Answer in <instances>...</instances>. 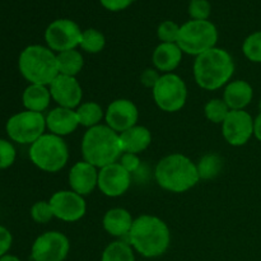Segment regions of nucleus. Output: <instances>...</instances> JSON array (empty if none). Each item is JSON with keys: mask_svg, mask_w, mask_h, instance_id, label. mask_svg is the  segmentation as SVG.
Here are the masks:
<instances>
[{"mask_svg": "<svg viewBox=\"0 0 261 261\" xmlns=\"http://www.w3.org/2000/svg\"><path fill=\"white\" fill-rule=\"evenodd\" d=\"M184 53L177 43H162L157 45L152 54L153 68L161 74L173 73L182 61Z\"/></svg>", "mask_w": 261, "mask_h": 261, "instance_id": "nucleus-20", "label": "nucleus"}, {"mask_svg": "<svg viewBox=\"0 0 261 261\" xmlns=\"http://www.w3.org/2000/svg\"><path fill=\"white\" fill-rule=\"evenodd\" d=\"M82 158L98 170L119 162L122 154L120 134L101 124L87 129L81 143Z\"/></svg>", "mask_w": 261, "mask_h": 261, "instance_id": "nucleus-4", "label": "nucleus"}, {"mask_svg": "<svg viewBox=\"0 0 261 261\" xmlns=\"http://www.w3.org/2000/svg\"><path fill=\"white\" fill-rule=\"evenodd\" d=\"M154 180L162 190L173 194L188 193L200 181L196 163L182 153H171L158 161Z\"/></svg>", "mask_w": 261, "mask_h": 261, "instance_id": "nucleus-3", "label": "nucleus"}, {"mask_svg": "<svg viewBox=\"0 0 261 261\" xmlns=\"http://www.w3.org/2000/svg\"><path fill=\"white\" fill-rule=\"evenodd\" d=\"M101 261H137L135 251L130 244L124 240H115L105 247Z\"/></svg>", "mask_w": 261, "mask_h": 261, "instance_id": "nucleus-27", "label": "nucleus"}, {"mask_svg": "<svg viewBox=\"0 0 261 261\" xmlns=\"http://www.w3.org/2000/svg\"><path fill=\"white\" fill-rule=\"evenodd\" d=\"M152 140V132L147 126H143L139 124L120 134L122 153L142 154L144 150H147L150 147Z\"/></svg>", "mask_w": 261, "mask_h": 261, "instance_id": "nucleus-22", "label": "nucleus"}, {"mask_svg": "<svg viewBox=\"0 0 261 261\" xmlns=\"http://www.w3.org/2000/svg\"><path fill=\"white\" fill-rule=\"evenodd\" d=\"M17 160V149L14 144L7 139L0 138V170L12 167Z\"/></svg>", "mask_w": 261, "mask_h": 261, "instance_id": "nucleus-34", "label": "nucleus"}, {"mask_svg": "<svg viewBox=\"0 0 261 261\" xmlns=\"http://www.w3.org/2000/svg\"><path fill=\"white\" fill-rule=\"evenodd\" d=\"M236 64L231 54L222 47H214L196 56L193 64L195 83L204 91L224 88L233 78Z\"/></svg>", "mask_w": 261, "mask_h": 261, "instance_id": "nucleus-2", "label": "nucleus"}, {"mask_svg": "<svg viewBox=\"0 0 261 261\" xmlns=\"http://www.w3.org/2000/svg\"><path fill=\"white\" fill-rule=\"evenodd\" d=\"M229 107L223 98H212L204 105V116L209 122L216 125H222L229 114Z\"/></svg>", "mask_w": 261, "mask_h": 261, "instance_id": "nucleus-29", "label": "nucleus"}, {"mask_svg": "<svg viewBox=\"0 0 261 261\" xmlns=\"http://www.w3.org/2000/svg\"><path fill=\"white\" fill-rule=\"evenodd\" d=\"M139 110L129 98H116L105 110V124L116 133L126 132L138 125Z\"/></svg>", "mask_w": 261, "mask_h": 261, "instance_id": "nucleus-14", "label": "nucleus"}, {"mask_svg": "<svg viewBox=\"0 0 261 261\" xmlns=\"http://www.w3.org/2000/svg\"><path fill=\"white\" fill-rule=\"evenodd\" d=\"M79 126L86 129L98 126L105 121V109L96 101H84L75 109Z\"/></svg>", "mask_w": 261, "mask_h": 261, "instance_id": "nucleus-24", "label": "nucleus"}, {"mask_svg": "<svg viewBox=\"0 0 261 261\" xmlns=\"http://www.w3.org/2000/svg\"><path fill=\"white\" fill-rule=\"evenodd\" d=\"M132 186V173L127 172L119 162L106 166L98 171L97 189L107 198H120Z\"/></svg>", "mask_w": 261, "mask_h": 261, "instance_id": "nucleus-15", "label": "nucleus"}, {"mask_svg": "<svg viewBox=\"0 0 261 261\" xmlns=\"http://www.w3.org/2000/svg\"><path fill=\"white\" fill-rule=\"evenodd\" d=\"M58 66L59 74L69 76H76L84 66L83 54L78 48L63 51L58 54Z\"/></svg>", "mask_w": 261, "mask_h": 261, "instance_id": "nucleus-25", "label": "nucleus"}, {"mask_svg": "<svg viewBox=\"0 0 261 261\" xmlns=\"http://www.w3.org/2000/svg\"><path fill=\"white\" fill-rule=\"evenodd\" d=\"M135 2L137 0H99L102 7L109 12H121V10L127 9Z\"/></svg>", "mask_w": 261, "mask_h": 261, "instance_id": "nucleus-37", "label": "nucleus"}, {"mask_svg": "<svg viewBox=\"0 0 261 261\" xmlns=\"http://www.w3.org/2000/svg\"><path fill=\"white\" fill-rule=\"evenodd\" d=\"M105 46H106V37L101 31L96 30V28H87L82 32L79 48L83 53L96 55V54L103 51Z\"/></svg>", "mask_w": 261, "mask_h": 261, "instance_id": "nucleus-28", "label": "nucleus"}, {"mask_svg": "<svg viewBox=\"0 0 261 261\" xmlns=\"http://www.w3.org/2000/svg\"><path fill=\"white\" fill-rule=\"evenodd\" d=\"M0 261H20V259L19 257L14 256V255L7 254V255H4L3 257H0Z\"/></svg>", "mask_w": 261, "mask_h": 261, "instance_id": "nucleus-40", "label": "nucleus"}, {"mask_svg": "<svg viewBox=\"0 0 261 261\" xmlns=\"http://www.w3.org/2000/svg\"><path fill=\"white\" fill-rule=\"evenodd\" d=\"M13 244V236L8 228L0 226V257L8 254Z\"/></svg>", "mask_w": 261, "mask_h": 261, "instance_id": "nucleus-38", "label": "nucleus"}, {"mask_svg": "<svg viewBox=\"0 0 261 261\" xmlns=\"http://www.w3.org/2000/svg\"><path fill=\"white\" fill-rule=\"evenodd\" d=\"M222 98L229 110H245L254 98V88L249 82L234 79L223 88Z\"/></svg>", "mask_w": 261, "mask_h": 261, "instance_id": "nucleus-21", "label": "nucleus"}, {"mask_svg": "<svg viewBox=\"0 0 261 261\" xmlns=\"http://www.w3.org/2000/svg\"><path fill=\"white\" fill-rule=\"evenodd\" d=\"M45 114L20 111L8 119L5 132L12 142L22 145H31L46 134Z\"/></svg>", "mask_w": 261, "mask_h": 261, "instance_id": "nucleus-9", "label": "nucleus"}, {"mask_svg": "<svg viewBox=\"0 0 261 261\" xmlns=\"http://www.w3.org/2000/svg\"><path fill=\"white\" fill-rule=\"evenodd\" d=\"M223 158L217 153H206L196 162L200 180H213L221 175L223 170Z\"/></svg>", "mask_w": 261, "mask_h": 261, "instance_id": "nucleus-26", "label": "nucleus"}, {"mask_svg": "<svg viewBox=\"0 0 261 261\" xmlns=\"http://www.w3.org/2000/svg\"><path fill=\"white\" fill-rule=\"evenodd\" d=\"M221 126L222 137L231 147H244L254 137V119L245 110H231Z\"/></svg>", "mask_w": 261, "mask_h": 261, "instance_id": "nucleus-13", "label": "nucleus"}, {"mask_svg": "<svg viewBox=\"0 0 261 261\" xmlns=\"http://www.w3.org/2000/svg\"><path fill=\"white\" fill-rule=\"evenodd\" d=\"M180 27L173 20H163L157 27V37L162 43H177Z\"/></svg>", "mask_w": 261, "mask_h": 261, "instance_id": "nucleus-32", "label": "nucleus"}, {"mask_svg": "<svg viewBox=\"0 0 261 261\" xmlns=\"http://www.w3.org/2000/svg\"><path fill=\"white\" fill-rule=\"evenodd\" d=\"M188 13L190 19L208 20L212 14V4L209 0H190Z\"/></svg>", "mask_w": 261, "mask_h": 261, "instance_id": "nucleus-33", "label": "nucleus"}, {"mask_svg": "<svg viewBox=\"0 0 261 261\" xmlns=\"http://www.w3.org/2000/svg\"><path fill=\"white\" fill-rule=\"evenodd\" d=\"M70 252V241L60 231H47L35 240L31 247L32 261H65Z\"/></svg>", "mask_w": 261, "mask_h": 261, "instance_id": "nucleus-11", "label": "nucleus"}, {"mask_svg": "<svg viewBox=\"0 0 261 261\" xmlns=\"http://www.w3.org/2000/svg\"><path fill=\"white\" fill-rule=\"evenodd\" d=\"M51 93L48 86L28 84L22 93V103L27 111L45 114L50 107Z\"/></svg>", "mask_w": 261, "mask_h": 261, "instance_id": "nucleus-23", "label": "nucleus"}, {"mask_svg": "<svg viewBox=\"0 0 261 261\" xmlns=\"http://www.w3.org/2000/svg\"><path fill=\"white\" fill-rule=\"evenodd\" d=\"M98 168L86 161H78L70 167L68 182L70 190L82 196H88L98 185Z\"/></svg>", "mask_w": 261, "mask_h": 261, "instance_id": "nucleus-17", "label": "nucleus"}, {"mask_svg": "<svg viewBox=\"0 0 261 261\" xmlns=\"http://www.w3.org/2000/svg\"><path fill=\"white\" fill-rule=\"evenodd\" d=\"M54 217L65 223H75L87 213L86 198L73 190H59L48 199Z\"/></svg>", "mask_w": 261, "mask_h": 261, "instance_id": "nucleus-12", "label": "nucleus"}, {"mask_svg": "<svg viewBox=\"0 0 261 261\" xmlns=\"http://www.w3.org/2000/svg\"><path fill=\"white\" fill-rule=\"evenodd\" d=\"M56 106L75 110L83 102V88L76 76L59 74L48 86Z\"/></svg>", "mask_w": 261, "mask_h": 261, "instance_id": "nucleus-16", "label": "nucleus"}, {"mask_svg": "<svg viewBox=\"0 0 261 261\" xmlns=\"http://www.w3.org/2000/svg\"><path fill=\"white\" fill-rule=\"evenodd\" d=\"M82 32L79 24L68 18L55 19L46 27L45 42L50 50L60 54L63 51L79 48Z\"/></svg>", "mask_w": 261, "mask_h": 261, "instance_id": "nucleus-10", "label": "nucleus"}, {"mask_svg": "<svg viewBox=\"0 0 261 261\" xmlns=\"http://www.w3.org/2000/svg\"><path fill=\"white\" fill-rule=\"evenodd\" d=\"M152 96L155 106L161 111L175 114L181 111L188 102V86L178 74H162L152 89Z\"/></svg>", "mask_w": 261, "mask_h": 261, "instance_id": "nucleus-8", "label": "nucleus"}, {"mask_svg": "<svg viewBox=\"0 0 261 261\" xmlns=\"http://www.w3.org/2000/svg\"><path fill=\"white\" fill-rule=\"evenodd\" d=\"M19 73L30 84L50 86L59 75L58 54L43 45H30L18 58Z\"/></svg>", "mask_w": 261, "mask_h": 261, "instance_id": "nucleus-5", "label": "nucleus"}, {"mask_svg": "<svg viewBox=\"0 0 261 261\" xmlns=\"http://www.w3.org/2000/svg\"><path fill=\"white\" fill-rule=\"evenodd\" d=\"M218 38V30L213 22L209 19H190L180 27L177 45L184 54L196 58L208 50L217 47Z\"/></svg>", "mask_w": 261, "mask_h": 261, "instance_id": "nucleus-7", "label": "nucleus"}, {"mask_svg": "<svg viewBox=\"0 0 261 261\" xmlns=\"http://www.w3.org/2000/svg\"><path fill=\"white\" fill-rule=\"evenodd\" d=\"M119 163L129 173L137 172L140 168V165H142L139 154H134V153H122L119 160Z\"/></svg>", "mask_w": 261, "mask_h": 261, "instance_id": "nucleus-35", "label": "nucleus"}, {"mask_svg": "<svg viewBox=\"0 0 261 261\" xmlns=\"http://www.w3.org/2000/svg\"><path fill=\"white\" fill-rule=\"evenodd\" d=\"M45 119L47 132L61 138L71 135L79 127L75 110L56 106L45 115Z\"/></svg>", "mask_w": 261, "mask_h": 261, "instance_id": "nucleus-18", "label": "nucleus"}, {"mask_svg": "<svg viewBox=\"0 0 261 261\" xmlns=\"http://www.w3.org/2000/svg\"><path fill=\"white\" fill-rule=\"evenodd\" d=\"M161 75H162V74H161L157 69L153 68V66L152 68H147L142 71V74H140V83H142V86L145 87V88L153 89L155 87V84H157V82L160 81Z\"/></svg>", "mask_w": 261, "mask_h": 261, "instance_id": "nucleus-36", "label": "nucleus"}, {"mask_svg": "<svg viewBox=\"0 0 261 261\" xmlns=\"http://www.w3.org/2000/svg\"><path fill=\"white\" fill-rule=\"evenodd\" d=\"M69 147L65 139L46 133L30 145L28 157L32 165L47 173L60 172L69 162Z\"/></svg>", "mask_w": 261, "mask_h": 261, "instance_id": "nucleus-6", "label": "nucleus"}, {"mask_svg": "<svg viewBox=\"0 0 261 261\" xmlns=\"http://www.w3.org/2000/svg\"><path fill=\"white\" fill-rule=\"evenodd\" d=\"M133 218L132 213L125 208H111L105 213L102 218V227L105 232L117 240L127 239L132 229Z\"/></svg>", "mask_w": 261, "mask_h": 261, "instance_id": "nucleus-19", "label": "nucleus"}, {"mask_svg": "<svg viewBox=\"0 0 261 261\" xmlns=\"http://www.w3.org/2000/svg\"><path fill=\"white\" fill-rule=\"evenodd\" d=\"M254 137L261 142V111L254 119Z\"/></svg>", "mask_w": 261, "mask_h": 261, "instance_id": "nucleus-39", "label": "nucleus"}, {"mask_svg": "<svg viewBox=\"0 0 261 261\" xmlns=\"http://www.w3.org/2000/svg\"><path fill=\"white\" fill-rule=\"evenodd\" d=\"M127 242L135 252L145 259L160 257L170 249V227L160 217L142 214L134 218Z\"/></svg>", "mask_w": 261, "mask_h": 261, "instance_id": "nucleus-1", "label": "nucleus"}, {"mask_svg": "<svg viewBox=\"0 0 261 261\" xmlns=\"http://www.w3.org/2000/svg\"><path fill=\"white\" fill-rule=\"evenodd\" d=\"M242 53L251 63L261 64V31L251 33L242 43Z\"/></svg>", "mask_w": 261, "mask_h": 261, "instance_id": "nucleus-30", "label": "nucleus"}, {"mask_svg": "<svg viewBox=\"0 0 261 261\" xmlns=\"http://www.w3.org/2000/svg\"><path fill=\"white\" fill-rule=\"evenodd\" d=\"M30 214L32 221L38 224H47L55 218V217H54L53 208H51L50 201L48 200L36 201V203L31 206Z\"/></svg>", "mask_w": 261, "mask_h": 261, "instance_id": "nucleus-31", "label": "nucleus"}]
</instances>
